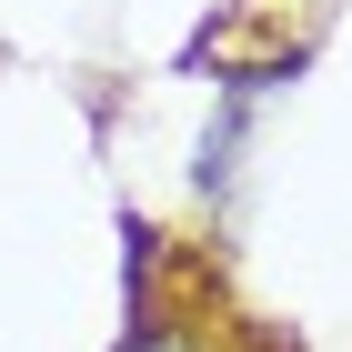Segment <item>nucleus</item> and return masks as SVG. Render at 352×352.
Instances as JSON below:
<instances>
[]
</instances>
